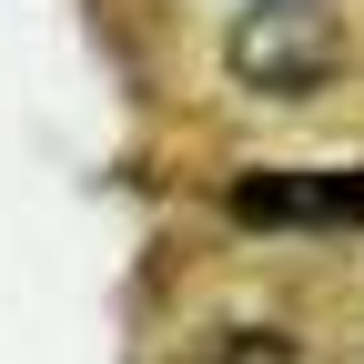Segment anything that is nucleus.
Listing matches in <instances>:
<instances>
[{"mask_svg": "<svg viewBox=\"0 0 364 364\" xmlns=\"http://www.w3.org/2000/svg\"><path fill=\"white\" fill-rule=\"evenodd\" d=\"M334 61V21L324 0H253V11L233 21V81L273 91V102H294V91H314Z\"/></svg>", "mask_w": 364, "mask_h": 364, "instance_id": "obj_1", "label": "nucleus"}, {"mask_svg": "<svg viewBox=\"0 0 364 364\" xmlns=\"http://www.w3.org/2000/svg\"><path fill=\"white\" fill-rule=\"evenodd\" d=\"M233 223L294 233V223H364V172H243Z\"/></svg>", "mask_w": 364, "mask_h": 364, "instance_id": "obj_2", "label": "nucleus"}]
</instances>
